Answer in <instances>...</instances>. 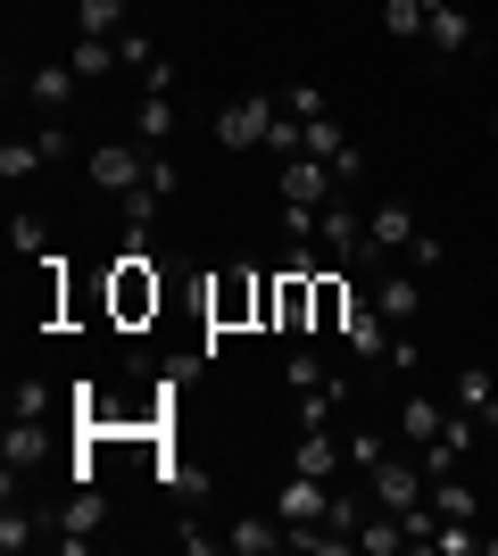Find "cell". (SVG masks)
I'll return each instance as SVG.
<instances>
[{"label": "cell", "mask_w": 498, "mask_h": 556, "mask_svg": "<svg viewBox=\"0 0 498 556\" xmlns=\"http://www.w3.org/2000/svg\"><path fill=\"white\" fill-rule=\"evenodd\" d=\"M84 175H92V191H108V200L142 191L150 184V141H100L92 159H84Z\"/></svg>", "instance_id": "6da1fadb"}, {"label": "cell", "mask_w": 498, "mask_h": 556, "mask_svg": "<svg viewBox=\"0 0 498 556\" xmlns=\"http://www.w3.org/2000/svg\"><path fill=\"white\" fill-rule=\"evenodd\" d=\"M108 307H117V325H142V316H158V275H150L142 250L117 257V275H108Z\"/></svg>", "instance_id": "7a4b0ae2"}, {"label": "cell", "mask_w": 498, "mask_h": 556, "mask_svg": "<svg viewBox=\"0 0 498 556\" xmlns=\"http://www.w3.org/2000/svg\"><path fill=\"white\" fill-rule=\"evenodd\" d=\"M274 116H283V100H274V92H241L233 109L216 116V141H225V150H266Z\"/></svg>", "instance_id": "3957f363"}, {"label": "cell", "mask_w": 498, "mask_h": 556, "mask_svg": "<svg viewBox=\"0 0 498 556\" xmlns=\"http://www.w3.org/2000/svg\"><path fill=\"white\" fill-rule=\"evenodd\" d=\"M341 341H349V357L382 366V357H391V341H399V325L374 307V291H357V300H349V325H341Z\"/></svg>", "instance_id": "277c9868"}, {"label": "cell", "mask_w": 498, "mask_h": 556, "mask_svg": "<svg viewBox=\"0 0 498 556\" xmlns=\"http://www.w3.org/2000/svg\"><path fill=\"white\" fill-rule=\"evenodd\" d=\"M42 457H50V432H42V416H9V441H0V490L17 498V473H34Z\"/></svg>", "instance_id": "5b68a950"}, {"label": "cell", "mask_w": 498, "mask_h": 556, "mask_svg": "<svg viewBox=\"0 0 498 556\" xmlns=\"http://www.w3.org/2000/svg\"><path fill=\"white\" fill-rule=\"evenodd\" d=\"M332 191H341V175H332V159H283V208H324Z\"/></svg>", "instance_id": "8992f818"}, {"label": "cell", "mask_w": 498, "mask_h": 556, "mask_svg": "<svg viewBox=\"0 0 498 556\" xmlns=\"http://www.w3.org/2000/svg\"><path fill=\"white\" fill-rule=\"evenodd\" d=\"M274 515H283L291 532H308V523H324V515H332V490L316 482V473H283V490H274Z\"/></svg>", "instance_id": "52a82bcc"}, {"label": "cell", "mask_w": 498, "mask_h": 556, "mask_svg": "<svg viewBox=\"0 0 498 556\" xmlns=\"http://www.w3.org/2000/svg\"><path fill=\"white\" fill-rule=\"evenodd\" d=\"M316 241H324V257L357 266V250H366V216H357L349 200H324V208H316Z\"/></svg>", "instance_id": "ba28073f"}, {"label": "cell", "mask_w": 498, "mask_h": 556, "mask_svg": "<svg viewBox=\"0 0 498 556\" xmlns=\"http://www.w3.org/2000/svg\"><path fill=\"white\" fill-rule=\"evenodd\" d=\"M366 482H374V507H391V515H407V507H424V465H366Z\"/></svg>", "instance_id": "9c48e42d"}, {"label": "cell", "mask_w": 498, "mask_h": 556, "mask_svg": "<svg viewBox=\"0 0 498 556\" xmlns=\"http://www.w3.org/2000/svg\"><path fill=\"white\" fill-rule=\"evenodd\" d=\"M75 84H84L75 67H34V75H25V100H34V116H42V125H67Z\"/></svg>", "instance_id": "30bf717a"}, {"label": "cell", "mask_w": 498, "mask_h": 556, "mask_svg": "<svg viewBox=\"0 0 498 556\" xmlns=\"http://www.w3.org/2000/svg\"><path fill=\"white\" fill-rule=\"evenodd\" d=\"M100 523H108V507H100V490L84 482V490L67 498V507H59V548H67V556H84V548L100 540Z\"/></svg>", "instance_id": "8fae6325"}, {"label": "cell", "mask_w": 498, "mask_h": 556, "mask_svg": "<svg viewBox=\"0 0 498 556\" xmlns=\"http://www.w3.org/2000/svg\"><path fill=\"white\" fill-rule=\"evenodd\" d=\"M225 548L233 556H274V548H291V523L283 515H233V523H225Z\"/></svg>", "instance_id": "7c38bea8"}, {"label": "cell", "mask_w": 498, "mask_h": 556, "mask_svg": "<svg viewBox=\"0 0 498 556\" xmlns=\"http://www.w3.org/2000/svg\"><path fill=\"white\" fill-rule=\"evenodd\" d=\"M341 465H349V448H341V432H332V424L299 432V448H291V473H316V482H332Z\"/></svg>", "instance_id": "4fadbf2b"}, {"label": "cell", "mask_w": 498, "mask_h": 556, "mask_svg": "<svg viewBox=\"0 0 498 556\" xmlns=\"http://www.w3.org/2000/svg\"><path fill=\"white\" fill-rule=\"evenodd\" d=\"M424 42H432V59H457V50L474 42V17H465V0H440L424 17Z\"/></svg>", "instance_id": "5bb4252c"}, {"label": "cell", "mask_w": 498, "mask_h": 556, "mask_svg": "<svg viewBox=\"0 0 498 556\" xmlns=\"http://www.w3.org/2000/svg\"><path fill=\"white\" fill-rule=\"evenodd\" d=\"M449 399L482 424V432H498V382H490L482 366H457V391H449Z\"/></svg>", "instance_id": "9a60e30c"}, {"label": "cell", "mask_w": 498, "mask_h": 556, "mask_svg": "<svg viewBox=\"0 0 498 556\" xmlns=\"http://www.w3.org/2000/svg\"><path fill=\"white\" fill-rule=\"evenodd\" d=\"M374 307L391 316V325H416V307H424L416 275H399V266H382V275H374Z\"/></svg>", "instance_id": "2e32d148"}, {"label": "cell", "mask_w": 498, "mask_h": 556, "mask_svg": "<svg viewBox=\"0 0 498 556\" xmlns=\"http://www.w3.org/2000/svg\"><path fill=\"white\" fill-rule=\"evenodd\" d=\"M357 548H366V556H399V548H407V515L374 507L366 523H357Z\"/></svg>", "instance_id": "e0dca14e"}, {"label": "cell", "mask_w": 498, "mask_h": 556, "mask_svg": "<svg viewBox=\"0 0 498 556\" xmlns=\"http://www.w3.org/2000/svg\"><path fill=\"white\" fill-rule=\"evenodd\" d=\"M125 17H133V0H75V34H100V42H117Z\"/></svg>", "instance_id": "ac0fdd59"}, {"label": "cell", "mask_w": 498, "mask_h": 556, "mask_svg": "<svg viewBox=\"0 0 498 556\" xmlns=\"http://www.w3.org/2000/svg\"><path fill=\"white\" fill-rule=\"evenodd\" d=\"M42 166H50V150L34 134H9V141H0V175H9V184H34Z\"/></svg>", "instance_id": "d6986e66"}, {"label": "cell", "mask_w": 498, "mask_h": 556, "mask_svg": "<svg viewBox=\"0 0 498 556\" xmlns=\"http://www.w3.org/2000/svg\"><path fill=\"white\" fill-rule=\"evenodd\" d=\"M399 432H407L416 448H424V441H440V432H449V416H440V399H424V391H416V399H399Z\"/></svg>", "instance_id": "ffe728a7"}, {"label": "cell", "mask_w": 498, "mask_h": 556, "mask_svg": "<svg viewBox=\"0 0 498 556\" xmlns=\"http://www.w3.org/2000/svg\"><path fill=\"white\" fill-rule=\"evenodd\" d=\"M166 134H175V92H142V109H133V141L166 150Z\"/></svg>", "instance_id": "44dd1931"}, {"label": "cell", "mask_w": 498, "mask_h": 556, "mask_svg": "<svg viewBox=\"0 0 498 556\" xmlns=\"http://www.w3.org/2000/svg\"><path fill=\"white\" fill-rule=\"evenodd\" d=\"M349 300H357V291L324 266V275H316V332H341V325H349Z\"/></svg>", "instance_id": "7402d4cb"}, {"label": "cell", "mask_w": 498, "mask_h": 556, "mask_svg": "<svg viewBox=\"0 0 498 556\" xmlns=\"http://www.w3.org/2000/svg\"><path fill=\"white\" fill-rule=\"evenodd\" d=\"M432 515L440 523H474V490L457 482V473H432Z\"/></svg>", "instance_id": "603a6c76"}, {"label": "cell", "mask_w": 498, "mask_h": 556, "mask_svg": "<svg viewBox=\"0 0 498 556\" xmlns=\"http://www.w3.org/2000/svg\"><path fill=\"white\" fill-rule=\"evenodd\" d=\"M75 75H84V84H92V75H108V67H125V50L117 42H100V34H75V59H67Z\"/></svg>", "instance_id": "cb8c5ba5"}, {"label": "cell", "mask_w": 498, "mask_h": 556, "mask_svg": "<svg viewBox=\"0 0 498 556\" xmlns=\"http://www.w3.org/2000/svg\"><path fill=\"white\" fill-rule=\"evenodd\" d=\"M9 250H17V257H50V225L34 208H17V216H9Z\"/></svg>", "instance_id": "d4e9b609"}, {"label": "cell", "mask_w": 498, "mask_h": 556, "mask_svg": "<svg viewBox=\"0 0 498 556\" xmlns=\"http://www.w3.org/2000/svg\"><path fill=\"white\" fill-rule=\"evenodd\" d=\"M34 540H42V523H34V515H25L17 498H9V515H0V548H9V556H25Z\"/></svg>", "instance_id": "484cf974"}, {"label": "cell", "mask_w": 498, "mask_h": 556, "mask_svg": "<svg viewBox=\"0 0 498 556\" xmlns=\"http://www.w3.org/2000/svg\"><path fill=\"white\" fill-rule=\"evenodd\" d=\"M432 548H440V556H482L490 540H482L474 523H440V532H432Z\"/></svg>", "instance_id": "4316f807"}, {"label": "cell", "mask_w": 498, "mask_h": 556, "mask_svg": "<svg viewBox=\"0 0 498 556\" xmlns=\"http://www.w3.org/2000/svg\"><path fill=\"white\" fill-rule=\"evenodd\" d=\"M42 407H50V391L34 374H17V382H9V416H42Z\"/></svg>", "instance_id": "83f0119b"}, {"label": "cell", "mask_w": 498, "mask_h": 556, "mask_svg": "<svg viewBox=\"0 0 498 556\" xmlns=\"http://www.w3.org/2000/svg\"><path fill=\"white\" fill-rule=\"evenodd\" d=\"M175 184H183V166H175V159H166V150H150V200H175Z\"/></svg>", "instance_id": "f1b7e54d"}, {"label": "cell", "mask_w": 498, "mask_h": 556, "mask_svg": "<svg viewBox=\"0 0 498 556\" xmlns=\"http://www.w3.org/2000/svg\"><path fill=\"white\" fill-rule=\"evenodd\" d=\"M341 150H349V134H341L332 116H316L308 125V159H341Z\"/></svg>", "instance_id": "f546056e"}, {"label": "cell", "mask_w": 498, "mask_h": 556, "mask_svg": "<svg viewBox=\"0 0 498 556\" xmlns=\"http://www.w3.org/2000/svg\"><path fill=\"white\" fill-rule=\"evenodd\" d=\"M283 382H291V391H299V399H308V391H324L332 374L316 366V357H283Z\"/></svg>", "instance_id": "4dcf8cb0"}, {"label": "cell", "mask_w": 498, "mask_h": 556, "mask_svg": "<svg viewBox=\"0 0 498 556\" xmlns=\"http://www.w3.org/2000/svg\"><path fill=\"white\" fill-rule=\"evenodd\" d=\"M283 116H299V125H316V116H324V92H316V84H291V92H283Z\"/></svg>", "instance_id": "1f68e13d"}, {"label": "cell", "mask_w": 498, "mask_h": 556, "mask_svg": "<svg viewBox=\"0 0 498 556\" xmlns=\"http://www.w3.org/2000/svg\"><path fill=\"white\" fill-rule=\"evenodd\" d=\"M341 448H349V465H382V441H374V432H357V424H349V441H341Z\"/></svg>", "instance_id": "d6a6232c"}, {"label": "cell", "mask_w": 498, "mask_h": 556, "mask_svg": "<svg viewBox=\"0 0 498 556\" xmlns=\"http://www.w3.org/2000/svg\"><path fill=\"white\" fill-rule=\"evenodd\" d=\"M117 50H125V67H150V59H158V50H150V34H133V25L117 34Z\"/></svg>", "instance_id": "836d02e7"}, {"label": "cell", "mask_w": 498, "mask_h": 556, "mask_svg": "<svg viewBox=\"0 0 498 556\" xmlns=\"http://www.w3.org/2000/svg\"><path fill=\"white\" fill-rule=\"evenodd\" d=\"M34 141H42V150H50V166H59V159H67V150H75V134H67V125H34Z\"/></svg>", "instance_id": "e575fe53"}, {"label": "cell", "mask_w": 498, "mask_h": 556, "mask_svg": "<svg viewBox=\"0 0 498 556\" xmlns=\"http://www.w3.org/2000/svg\"><path fill=\"white\" fill-rule=\"evenodd\" d=\"M175 540H183L191 556H208V548H216V540H225V532H208V523H175Z\"/></svg>", "instance_id": "d590c367"}, {"label": "cell", "mask_w": 498, "mask_h": 556, "mask_svg": "<svg viewBox=\"0 0 498 556\" xmlns=\"http://www.w3.org/2000/svg\"><path fill=\"white\" fill-rule=\"evenodd\" d=\"M440 250H449L440 232H416V241H407V257H416V266H440Z\"/></svg>", "instance_id": "8d00e7d4"}, {"label": "cell", "mask_w": 498, "mask_h": 556, "mask_svg": "<svg viewBox=\"0 0 498 556\" xmlns=\"http://www.w3.org/2000/svg\"><path fill=\"white\" fill-rule=\"evenodd\" d=\"M490 141H498V116H490Z\"/></svg>", "instance_id": "74e56055"}, {"label": "cell", "mask_w": 498, "mask_h": 556, "mask_svg": "<svg viewBox=\"0 0 498 556\" xmlns=\"http://www.w3.org/2000/svg\"><path fill=\"white\" fill-rule=\"evenodd\" d=\"M490 275H498V266H490Z\"/></svg>", "instance_id": "f35d334b"}]
</instances>
